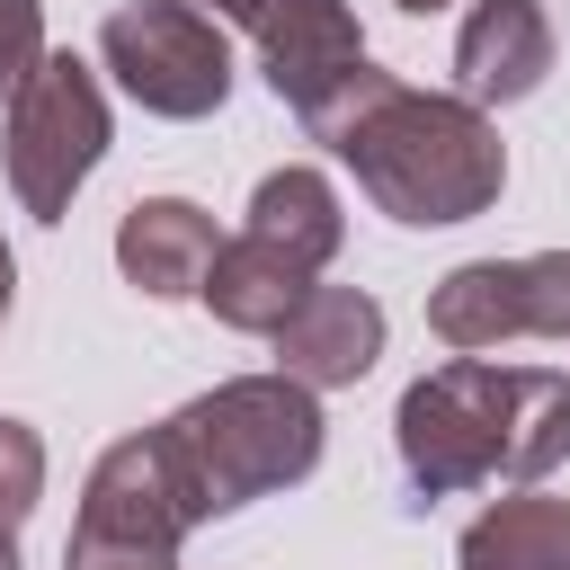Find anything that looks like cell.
I'll use <instances>...</instances> for the list:
<instances>
[{
	"instance_id": "cell-1",
	"label": "cell",
	"mask_w": 570,
	"mask_h": 570,
	"mask_svg": "<svg viewBox=\"0 0 570 570\" xmlns=\"http://www.w3.org/2000/svg\"><path fill=\"white\" fill-rule=\"evenodd\" d=\"M303 134L330 142V151L356 169L365 205L392 214V223H410V232L472 223V214H490L499 187H508V142H499V125H490L481 107H463V98H436V89L392 80L383 62H356L347 89L303 116Z\"/></svg>"
},
{
	"instance_id": "cell-2",
	"label": "cell",
	"mask_w": 570,
	"mask_h": 570,
	"mask_svg": "<svg viewBox=\"0 0 570 570\" xmlns=\"http://www.w3.org/2000/svg\"><path fill=\"white\" fill-rule=\"evenodd\" d=\"M392 436H401V472L419 481V499H454L481 481H543L570 463V374L445 356L401 392Z\"/></svg>"
},
{
	"instance_id": "cell-3",
	"label": "cell",
	"mask_w": 570,
	"mask_h": 570,
	"mask_svg": "<svg viewBox=\"0 0 570 570\" xmlns=\"http://www.w3.org/2000/svg\"><path fill=\"white\" fill-rule=\"evenodd\" d=\"M187 490L205 517H232L267 490H294L321 463V401L285 374H232L214 392H196L187 410L160 419Z\"/></svg>"
},
{
	"instance_id": "cell-4",
	"label": "cell",
	"mask_w": 570,
	"mask_h": 570,
	"mask_svg": "<svg viewBox=\"0 0 570 570\" xmlns=\"http://www.w3.org/2000/svg\"><path fill=\"white\" fill-rule=\"evenodd\" d=\"M98 62L142 116H169V125H196L232 98V45L196 0H125L98 27Z\"/></svg>"
},
{
	"instance_id": "cell-5",
	"label": "cell",
	"mask_w": 570,
	"mask_h": 570,
	"mask_svg": "<svg viewBox=\"0 0 570 570\" xmlns=\"http://www.w3.org/2000/svg\"><path fill=\"white\" fill-rule=\"evenodd\" d=\"M107 160V89L80 53H45L9 98V187L36 223H62L80 178Z\"/></svg>"
},
{
	"instance_id": "cell-6",
	"label": "cell",
	"mask_w": 570,
	"mask_h": 570,
	"mask_svg": "<svg viewBox=\"0 0 570 570\" xmlns=\"http://www.w3.org/2000/svg\"><path fill=\"white\" fill-rule=\"evenodd\" d=\"M196 525H205V508H196L169 436L142 428V436H116L98 454V472L80 490V517H71V543H98V552H169L178 561V543Z\"/></svg>"
},
{
	"instance_id": "cell-7",
	"label": "cell",
	"mask_w": 570,
	"mask_h": 570,
	"mask_svg": "<svg viewBox=\"0 0 570 570\" xmlns=\"http://www.w3.org/2000/svg\"><path fill=\"white\" fill-rule=\"evenodd\" d=\"M428 330L454 356H481V347H508V338H570V249L472 258V267L436 276Z\"/></svg>"
},
{
	"instance_id": "cell-8",
	"label": "cell",
	"mask_w": 570,
	"mask_h": 570,
	"mask_svg": "<svg viewBox=\"0 0 570 570\" xmlns=\"http://www.w3.org/2000/svg\"><path fill=\"white\" fill-rule=\"evenodd\" d=\"M223 18L258 45L267 89L294 116H312L321 98H338L347 71L365 62V36H356V9L347 0H223Z\"/></svg>"
},
{
	"instance_id": "cell-9",
	"label": "cell",
	"mask_w": 570,
	"mask_h": 570,
	"mask_svg": "<svg viewBox=\"0 0 570 570\" xmlns=\"http://www.w3.org/2000/svg\"><path fill=\"white\" fill-rule=\"evenodd\" d=\"M374 356H383V303L365 285H312L276 330V374L303 383V392L365 383Z\"/></svg>"
},
{
	"instance_id": "cell-10",
	"label": "cell",
	"mask_w": 570,
	"mask_h": 570,
	"mask_svg": "<svg viewBox=\"0 0 570 570\" xmlns=\"http://www.w3.org/2000/svg\"><path fill=\"white\" fill-rule=\"evenodd\" d=\"M552 71V18L534 0H472L463 36H454V98L463 107H517L534 98Z\"/></svg>"
},
{
	"instance_id": "cell-11",
	"label": "cell",
	"mask_w": 570,
	"mask_h": 570,
	"mask_svg": "<svg viewBox=\"0 0 570 570\" xmlns=\"http://www.w3.org/2000/svg\"><path fill=\"white\" fill-rule=\"evenodd\" d=\"M214 214L205 205H187V196H142L125 223H116V267H125V285H142L151 303H187L196 285H205V267H214Z\"/></svg>"
},
{
	"instance_id": "cell-12",
	"label": "cell",
	"mask_w": 570,
	"mask_h": 570,
	"mask_svg": "<svg viewBox=\"0 0 570 570\" xmlns=\"http://www.w3.org/2000/svg\"><path fill=\"white\" fill-rule=\"evenodd\" d=\"M321 276L312 267H294L285 249H267L258 232H232L223 249H214V267H205V312L223 321V330H249V338H276L285 330V312L312 294Z\"/></svg>"
},
{
	"instance_id": "cell-13",
	"label": "cell",
	"mask_w": 570,
	"mask_h": 570,
	"mask_svg": "<svg viewBox=\"0 0 570 570\" xmlns=\"http://www.w3.org/2000/svg\"><path fill=\"white\" fill-rule=\"evenodd\" d=\"M240 232H258L267 249H285L294 267H330L338 258V240H347V214H338V187L312 169V160H285V169H267L258 178V196H249V223Z\"/></svg>"
},
{
	"instance_id": "cell-14",
	"label": "cell",
	"mask_w": 570,
	"mask_h": 570,
	"mask_svg": "<svg viewBox=\"0 0 570 570\" xmlns=\"http://www.w3.org/2000/svg\"><path fill=\"white\" fill-rule=\"evenodd\" d=\"M463 570H570V499H499L463 525Z\"/></svg>"
},
{
	"instance_id": "cell-15",
	"label": "cell",
	"mask_w": 570,
	"mask_h": 570,
	"mask_svg": "<svg viewBox=\"0 0 570 570\" xmlns=\"http://www.w3.org/2000/svg\"><path fill=\"white\" fill-rule=\"evenodd\" d=\"M45 499V436L27 419H0V534H18Z\"/></svg>"
},
{
	"instance_id": "cell-16",
	"label": "cell",
	"mask_w": 570,
	"mask_h": 570,
	"mask_svg": "<svg viewBox=\"0 0 570 570\" xmlns=\"http://www.w3.org/2000/svg\"><path fill=\"white\" fill-rule=\"evenodd\" d=\"M45 62V9L36 0H0V98H18Z\"/></svg>"
},
{
	"instance_id": "cell-17",
	"label": "cell",
	"mask_w": 570,
	"mask_h": 570,
	"mask_svg": "<svg viewBox=\"0 0 570 570\" xmlns=\"http://www.w3.org/2000/svg\"><path fill=\"white\" fill-rule=\"evenodd\" d=\"M62 570H178L169 552H98V543H62Z\"/></svg>"
},
{
	"instance_id": "cell-18",
	"label": "cell",
	"mask_w": 570,
	"mask_h": 570,
	"mask_svg": "<svg viewBox=\"0 0 570 570\" xmlns=\"http://www.w3.org/2000/svg\"><path fill=\"white\" fill-rule=\"evenodd\" d=\"M9 294H18V258H9V240H0V321H9Z\"/></svg>"
},
{
	"instance_id": "cell-19",
	"label": "cell",
	"mask_w": 570,
	"mask_h": 570,
	"mask_svg": "<svg viewBox=\"0 0 570 570\" xmlns=\"http://www.w3.org/2000/svg\"><path fill=\"white\" fill-rule=\"evenodd\" d=\"M392 9H410V18H428V9H454V0H392Z\"/></svg>"
},
{
	"instance_id": "cell-20",
	"label": "cell",
	"mask_w": 570,
	"mask_h": 570,
	"mask_svg": "<svg viewBox=\"0 0 570 570\" xmlns=\"http://www.w3.org/2000/svg\"><path fill=\"white\" fill-rule=\"evenodd\" d=\"M0 570H18V534H0Z\"/></svg>"
},
{
	"instance_id": "cell-21",
	"label": "cell",
	"mask_w": 570,
	"mask_h": 570,
	"mask_svg": "<svg viewBox=\"0 0 570 570\" xmlns=\"http://www.w3.org/2000/svg\"><path fill=\"white\" fill-rule=\"evenodd\" d=\"M214 9H223V0H214Z\"/></svg>"
}]
</instances>
